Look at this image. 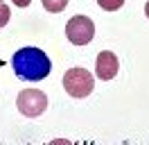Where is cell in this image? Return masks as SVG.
<instances>
[{
  "label": "cell",
  "mask_w": 149,
  "mask_h": 145,
  "mask_svg": "<svg viewBox=\"0 0 149 145\" xmlns=\"http://www.w3.org/2000/svg\"><path fill=\"white\" fill-rule=\"evenodd\" d=\"M0 66H2V61H0Z\"/></svg>",
  "instance_id": "obj_12"
},
{
  "label": "cell",
  "mask_w": 149,
  "mask_h": 145,
  "mask_svg": "<svg viewBox=\"0 0 149 145\" xmlns=\"http://www.w3.org/2000/svg\"><path fill=\"white\" fill-rule=\"evenodd\" d=\"M11 66H14V72L20 80H27V82L45 80L50 75V70H52L50 57L43 50H38V48H20L18 52L14 54Z\"/></svg>",
  "instance_id": "obj_1"
},
{
  "label": "cell",
  "mask_w": 149,
  "mask_h": 145,
  "mask_svg": "<svg viewBox=\"0 0 149 145\" xmlns=\"http://www.w3.org/2000/svg\"><path fill=\"white\" fill-rule=\"evenodd\" d=\"M68 2L70 0H43V7L50 11V14H59V11H63L68 7Z\"/></svg>",
  "instance_id": "obj_6"
},
{
  "label": "cell",
  "mask_w": 149,
  "mask_h": 145,
  "mask_svg": "<svg viewBox=\"0 0 149 145\" xmlns=\"http://www.w3.org/2000/svg\"><path fill=\"white\" fill-rule=\"evenodd\" d=\"M63 89L68 91V95L72 98H86L95 91L93 72H88L86 68H70L63 75Z\"/></svg>",
  "instance_id": "obj_2"
},
{
  "label": "cell",
  "mask_w": 149,
  "mask_h": 145,
  "mask_svg": "<svg viewBox=\"0 0 149 145\" xmlns=\"http://www.w3.org/2000/svg\"><path fill=\"white\" fill-rule=\"evenodd\" d=\"M65 36H68V41L74 45H86L93 41L95 36V25H93V18L88 16H72L68 20V25H65Z\"/></svg>",
  "instance_id": "obj_4"
},
{
  "label": "cell",
  "mask_w": 149,
  "mask_h": 145,
  "mask_svg": "<svg viewBox=\"0 0 149 145\" xmlns=\"http://www.w3.org/2000/svg\"><path fill=\"white\" fill-rule=\"evenodd\" d=\"M97 5L106 11H118V9L124 5V0H97Z\"/></svg>",
  "instance_id": "obj_7"
},
{
  "label": "cell",
  "mask_w": 149,
  "mask_h": 145,
  "mask_svg": "<svg viewBox=\"0 0 149 145\" xmlns=\"http://www.w3.org/2000/svg\"><path fill=\"white\" fill-rule=\"evenodd\" d=\"M0 5H5V2H2V0H0Z\"/></svg>",
  "instance_id": "obj_11"
},
{
  "label": "cell",
  "mask_w": 149,
  "mask_h": 145,
  "mask_svg": "<svg viewBox=\"0 0 149 145\" xmlns=\"http://www.w3.org/2000/svg\"><path fill=\"white\" fill-rule=\"evenodd\" d=\"M29 2H32V0H14V5H16V7H27Z\"/></svg>",
  "instance_id": "obj_9"
},
{
  "label": "cell",
  "mask_w": 149,
  "mask_h": 145,
  "mask_svg": "<svg viewBox=\"0 0 149 145\" xmlns=\"http://www.w3.org/2000/svg\"><path fill=\"white\" fill-rule=\"evenodd\" d=\"M16 107L23 116L27 118H38L47 109V95L38 89H25L20 91V95L16 98Z\"/></svg>",
  "instance_id": "obj_3"
},
{
  "label": "cell",
  "mask_w": 149,
  "mask_h": 145,
  "mask_svg": "<svg viewBox=\"0 0 149 145\" xmlns=\"http://www.w3.org/2000/svg\"><path fill=\"white\" fill-rule=\"evenodd\" d=\"M145 14H147V18H149V0H147V5H145Z\"/></svg>",
  "instance_id": "obj_10"
},
{
  "label": "cell",
  "mask_w": 149,
  "mask_h": 145,
  "mask_svg": "<svg viewBox=\"0 0 149 145\" xmlns=\"http://www.w3.org/2000/svg\"><path fill=\"white\" fill-rule=\"evenodd\" d=\"M11 18V9L7 7V5H0V27H5L7 23H9Z\"/></svg>",
  "instance_id": "obj_8"
},
{
  "label": "cell",
  "mask_w": 149,
  "mask_h": 145,
  "mask_svg": "<svg viewBox=\"0 0 149 145\" xmlns=\"http://www.w3.org/2000/svg\"><path fill=\"white\" fill-rule=\"evenodd\" d=\"M118 57L111 52V50H102V52L97 54V61H95V72H97V77L104 82L113 80L115 75H118Z\"/></svg>",
  "instance_id": "obj_5"
}]
</instances>
